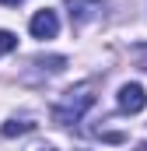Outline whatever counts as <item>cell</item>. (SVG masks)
<instances>
[{
    "label": "cell",
    "instance_id": "52a82bcc",
    "mask_svg": "<svg viewBox=\"0 0 147 151\" xmlns=\"http://www.w3.org/2000/svg\"><path fill=\"white\" fill-rule=\"evenodd\" d=\"M11 49H18V35L7 32V28H0V53H11Z\"/></svg>",
    "mask_w": 147,
    "mask_h": 151
},
{
    "label": "cell",
    "instance_id": "6da1fadb",
    "mask_svg": "<svg viewBox=\"0 0 147 151\" xmlns=\"http://www.w3.org/2000/svg\"><path fill=\"white\" fill-rule=\"evenodd\" d=\"M91 106H95V88L91 84H77L70 91H63V99L53 106V123H63V127L67 123H77Z\"/></svg>",
    "mask_w": 147,
    "mask_h": 151
},
{
    "label": "cell",
    "instance_id": "8992f818",
    "mask_svg": "<svg viewBox=\"0 0 147 151\" xmlns=\"http://www.w3.org/2000/svg\"><path fill=\"white\" fill-rule=\"evenodd\" d=\"M35 67H42L46 74H60V70L67 67V60H63V56H46V60H35Z\"/></svg>",
    "mask_w": 147,
    "mask_h": 151
},
{
    "label": "cell",
    "instance_id": "ba28073f",
    "mask_svg": "<svg viewBox=\"0 0 147 151\" xmlns=\"http://www.w3.org/2000/svg\"><path fill=\"white\" fill-rule=\"evenodd\" d=\"M32 151H56V148H49V144H39V148H32Z\"/></svg>",
    "mask_w": 147,
    "mask_h": 151
},
{
    "label": "cell",
    "instance_id": "30bf717a",
    "mask_svg": "<svg viewBox=\"0 0 147 151\" xmlns=\"http://www.w3.org/2000/svg\"><path fill=\"white\" fill-rule=\"evenodd\" d=\"M144 151H147V144H144Z\"/></svg>",
    "mask_w": 147,
    "mask_h": 151
},
{
    "label": "cell",
    "instance_id": "5b68a950",
    "mask_svg": "<svg viewBox=\"0 0 147 151\" xmlns=\"http://www.w3.org/2000/svg\"><path fill=\"white\" fill-rule=\"evenodd\" d=\"M28 130H35V123H32V119H11V123H4V127H0V134H4V137H18V134H28Z\"/></svg>",
    "mask_w": 147,
    "mask_h": 151
},
{
    "label": "cell",
    "instance_id": "3957f363",
    "mask_svg": "<svg viewBox=\"0 0 147 151\" xmlns=\"http://www.w3.org/2000/svg\"><path fill=\"white\" fill-rule=\"evenodd\" d=\"M102 7H105V0H67V11H70V21H74V25L91 21Z\"/></svg>",
    "mask_w": 147,
    "mask_h": 151
},
{
    "label": "cell",
    "instance_id": "7a4b0ae2",
    "mask_svg": "<svg viewBox=\"0 0 147 151\" xmlns=\"http://www.w3.org/2000/svg\"><path fill=\"white\" fill-rule=\"evenodd\" d=\"M119 109H123V113H144V109H147L144 84H137V81L123 84V88H119Z\"/></svg>",
    "mask_w": 147,
    "mask_h": 151
},
{
    "label": "cell",
    "instance_id": "277c9868",
    "mask_svg": "<svg viewBox=\"0 0 147 151\" xmlns=\"http://www.w3.org/2000/svg\"><path fill=\"white\" fill-rule=\"evenodd\" d=\"M32 35L35 39H53L56 32H60V21H56V11H39L35 18H32Z\"/></svg>",
    "mask_w": 147,
    "mask_h": 151
},
{
    "label": "cell",
    "instance_id": "9c48e42d",
    "mask_svg": "<svg viewBox=\"0 0 147 151\" xmlns=\"http://www.w3.org/2000/svg\"><path fill=\"white\" fill-rule=\"evenodd\" d=\"M0 4H7V7H18V4H21V0H0Z\"/></svg>",
    "mask_w": 147,
    "mask_h": 151
}]
</instances>
